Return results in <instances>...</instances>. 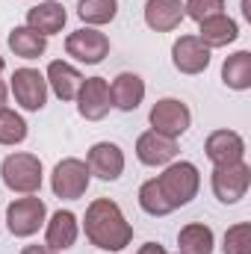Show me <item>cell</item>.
I'll use <instances>...</instances> for the list:
<instances>
[{"label":"cell","mask_w":251,"mask_h":254,"mask_svg":"<svg viewBox=\"0 0 251 254\" xmlns=\"http://www.w3.org/2000/svg\"><path fill=\"white\" fill-rule=\"evenodd\" d=\"M0 178L6 184V190L21 192V195H36L42 190V160L33 154H9L0 163Z\"/></svg>","instance_id":"3957f363"},{"label":"cell","mask_w":251,"mask_h":254,"mask_svg":"<svg viewBox=\"0 0 251 254\" xmlns=\"http://www.w3.org/2000/svg\"><path fill=\"white\" fill-rule=\"evenodd\" d=\"M21 254H57L51 246H27V249H21Z\"/></svg>","instance_id":"f546056e"},{"label":"cell","mask_w":251,"mask_h":254,"mask_svg":"<svg viewBox=\"0 0 251 254\" xmlns=\"http://www.w3.org/2000/svg\"><path fill=\"white\" fill-rule=\"evenodd\" d=\"M222 83L234 92H246L251 89V54L249 51H237L234 57H228L222 65Z\"/></svg>","instance_id":"7402d4cb"},{"label":"cell","mask_w":251,"mask_h":254,"mask_svg":"<svg viewBox=\"0 0 251 254\" xmlns=\"http://www.w3.org/2000/svg\"><path fill=\"white\" fill-rule=\"evenodd\" d=\"M148 122H151V130H157V133H163V136H169V139H178V136H184L189 130L192 113H189V107L184 101H178V98H163V101H157V104L151 107Z\"/></svg>","instance_id":"8992f818"},{"label":"cell","mask_w":251,"mask_h":254,"mask_svg":"<svg viewBox=\"0 0 251 254\" xmlns=\"http://www.w3.org/2000/svg\"><path fill=\"white\" fill-rule=\"evenodd\" d=\"M157 181V187L163 192V198H166V204L172 207V210H178V207H187L189 201L198 195V187H201V175H198V169L187 163V160H181V163H169L166 166V172L160 175V178H154Z\"/></svg>","instance_id":"7a4b0ae2"},{"label":"cell","mask_w":251,"mask_h":254,"mask_svg":"<svg viewBox=\"0 0 251 254\" xmlns=\"http://www.w3.org/2000/svg\"><path fill=\"white\" fill-rule=\"evenodd\" d=\"M3 68H6V63H3V57H0V74H3Z\"/></svg>","instance_id":"d6a6232c"},{"label":"cell","mask_w":251,"mask_h":254,"mask_svg":"<svg viewBox=\"0 0 251 254\" xmlns=\"http://www.w3.org/2000/svg\"><path fill=\"white\" fill-rule=\"evenodd\" d=\"M77 15L89 27H104L119 15V0H80Z\"/></svg>","instance_id":"cb8c5ba5"},{"label":"cell","mask_w":251,"mask_h":254,"mask_svg":"<svg viewBox=\"0 0 251 254\" xmlns=\"http://www.w3.org/2000/svg\"><path fill=\"white\" fill-rule=\"evenodd\" d=\"M251 187V169L246 163H231V166H216L213 169V192L222 204H237L246 198Z\"/></svg>","instance_id":"9c48e42d"},{"label":"cell","mask_w":251,"mask_h":254,"mask_svg":"<svg viewBox=\"0 0 251 254\" xmlns=\"http://www.w3.org/2000/svg\"><path fill=\"white\" fill-rule=\"evenodd\" d=\"M136 254H169V252H166L160 243H145V246H142V249H139Z\"/></svg>","instance_id":"f1b7e54d"},{"label":"cell","mask_w":251,"mask_h":254,"mask_svg":"<svg viewBox=\"0 0 251 254\" xmlns=\"http://www.w3.org/2000/svg\"><path fill=\"white\" fill-rule=\"evenodd\" d=\"M222 12H225V0H187L184 3V15H189L192 21H204Z\"/></svg>","instance_id":"83f0119b"},{"label":"cell","mask_w":251,"mask_h":254,"mask_svg":"<svg viewBox=\"0 0 251 254\" xmlns=\"http://www.w3.org/2000/svg\"><path fill=\"white\" fill-rule=\"evenodd\" d=\"M65 21H68V12H65L63 3H57V0H45V3H39V6H33L27 12V27H33L42 36L60 33L65 27Z\"/></svg>","instance_id":"d6986e66"},{"label":"cell","mask_w":251,"mask_h":254,"mask_svg":"<svg viewBox=\"0 0 251 254\" xmlns=\"http://www.w3.org/2000/svg\"><path fill=\"white\" fill-rule=\"evenodd\" d=\"M6 42H9V51L21 60H39L48 51V36L36 33L33 27H15Z\"/></svg>","instance_id":"44dd1931"},{"label":"cell","mask_w":251,"mask_h":254,"mask_svg":"<svg viewBox=\"0 0 251 254\" xmlns=\"http://www.w3.org/2000/svg\"><path fill=\"white\" fill-rule=\"evenodd\" d=\"M6 95H9V89H6V83L0 80V110L6 107Z\"/></svg>","instance_id":"4dcf8cb0"},{"label":"cell","mask_w":251,"mask_h":254,"mask_svg":"<svg viewBox=\"0 0 251 254\" xmlns=\"http://www.w3.org/2000/svg\"><path fill=\"white\" fill-rule=\"evenodd\" d=\"M136 157L145 166H169L178 157V139H169L157 130H148L136 139Z\"/></svg>","instance_id":"5bb4252c"},{"label":"cell","mask_w":251,"mask_h":254,"mask_svg":"<svg viewBox=\"0 0 251 254\" xmlns=\"http://www.w3.org/2000/svg\"><path fill=\"white\" fill-rule=\"evenodd\" d=\"M65 54L74 57L77 63L98 65L104 63V57L110 54V39L101 30H95V27H80V30H74L65 39Z\"/></svg>","instance_id":"52a82bcc"},{"label":"cell","mask_w":251,"mask_h":254,"mask_svg":"<svg viewBox=\"0 0 251 254\" xmlns=\"http://www.w3.org/2000/svg\"><path fill=\"white\" fill-rule=\"evenodd\" d=\"M77 113L86 122H101L110 110H113V95H110V83L104 77H89L83 80L80 92H77Z\"/></svg>","instance_id":"30bf717a"},{"label":"cell","mask_w":251,"mask_h":254,"mask_svg":"<svg viewBox=\"0 0 251 254\" xmlns=\"http://www.w3.org/2000/svg\"><path fill=\"white\" fill-rule=\"evenodd\" d=\"M110 95H113V107H119L122 113H133L145 101V80L133 71H122L113 80Z\"/></svg>","instance_id":"9a60e30c"},{"label":"cell","mask_w":251,"mask_h":254,"mask_svg":"<svg viewBox=\"0 0 251 254\" xmlns=\"http://www.w3.org/2000/svg\"><path fill=\"white\" fill-rule=\"evenodd\" d=\"M184 21V3L181 0H148L145 3V24L157 33H169L181 27Z\"/></svg>","instance_id":"ac0fdd59"},{"label":"cell","mask_w":251,"mask_h":254,"mask_svg":"<svg viewBox=\"0 0 251 254\" xmlns=\"http://www.w3.org/2000/svg\"><path fill=\"white\" fill-rule=\"evenodd\" d=\"M139 207L148 216H169L172 213V207L166 204V198H163V192L157 187V181H145L142 184V190H139Z\"/></svg>","instance_id":"484cf974"},{"label":"cell","mask_w":251,"mask_h":254,"mask_svg":"<svg viewBox=\"0 0 251 254\" xmlns=\"http://www.w3.org/2000/svg\"><path fill=\"white\" fill-rule=\"evenodd\" d=\"M83 228H86V237L95 249H104V252H122L130 246L133 240V228L125 219L122 207L110 198H95L89 207H86V219H83Z\"/></svg>","instance_id":"6da1fadb"},{"label":"cell","mask_w":251,"mask_h":254,"mask_svg":"<svg viewBox=\"0 0 251 254\" xmlns=\"http://www.w3.org/2000/svg\"><path fill=\"white\" fill-rule=\"evenodd\" d=\"M213 231L195 222L178 234V254H213Z\"/></svg>","instance_id":"603a6c76"},{"label":"cell","mask_w":251,"mask_h":254,"mask_svg":"<svg viewBox=\"0 0 251 254\" xmlns=\"http://www.w3.org/2000/svg\"><path fill=\"white\" fill-rule=\"evenodd\" d=\"M204 151H207L213 166H231V163H243L246 142L234 130H213L204 142Z\"/></svg>","instance_id":"7c38bea8"},{"label":"cell","mask_w":251,"mask_h":254,"mask_svg":"<svg viewBox=\"0 0 251 254\" xmlns=\"http://www.w3.org/2000/svg\"><path fill=\"white\" fill-rule=\"evenodd\" d=\"M172 63L181 74H201L210 65V48L198 36H181L172 45Z\"/></svg>","instance_id":"4fadbf2b"},{"label":"cell","mask_w":251,"mask_h":254,"mask_svg":"<svg viewBox=\"0 0 251 254\" xmlns=\"http://www.w3.org/2000/svg\"><path fill=\"white\" fill-rule=\"evenodd\" d=\"M48 80L36 68H18L12 74V95L27 113H39L48 104Z\"/></svg>","instance_id":"ba28073f"},{"label":"cell","mask_w":251,"mask_h":254,"mask_svg":"<svg viewBox=\"0 0 251 254\" xmlns=\"http://www.w3.org/2000/svg\"><path fill=\"white\" fill-rule=\"evenodd\" d=\"M27 139V122L12 113V110H0V145H21Z\"/></svg>","instance_id":"d4e9b609"},{"label":"cell","mask_w":251,"mask_h":254,"mask_svg":"<svg viewBox=\"0 0 251 254\" xmlns=\"http://www.w3.org/2000/svg\"><path fill=\"white\" fill-rule=\"evenodd\" d=\"M86 166H89V175L101 181H119L125 172V151L116 142H98L89 148Z\"/></svg>","instance_id":"8fae6325"},{"label":"cell","mask_w":251,"mask_h":254,"mask_svg":"<svg viewBox=\"0 0 251 254\" xmlns=\"http://www.w3.org/2000/svg\"><path fill=\"white\" fill-rule=\"evenodd\" d=\"M45 216H48V207L42 198L36 195H24L18 201L9 204L6 210V228L12 237H33L42 225H45Z\"/></svg>","instance_id":"5b68a950"},{"label":"cell","mask_w":251,"mask_h":254,"mask_svg":"<svg viewBox=\"0 0 251 254\" xmlns=\"http://www.w3.org/2000/svg\"><path fill=\"white\" fill-rule=\"evenodd\" d=\"M243 15L251 21V0H243Z\"/></svg>","instance_id":"1f68e13d"},{"label":"cell","mask_w":251,"mask_h":254,"mask_svg":"<svg viewBox=\"0 0 251 254\" xmlns=\"http://www.w3.org/2000/svg\"><path fill=\"white\" fill-rule=\"evenodd\" d=\"M89 181H92L89 166H86L83 160H77V157H65V160L57 163V169H54V175H51V190H54L57 198L77 201V198L86 195Z\"/></svg>","instance_id":"277c9868"},{"label":"cell","mask_w":251,"mask_h":254,"mask_svg":"<svg viewBox=\"0 0 251 254\" xmlns=\"http://www.w3.org/2000/svg\"><path fill=\"white\" fill-rule=\"evenodd\" d=\"M198 24H201L198 39H201L207 48H225V45H231V42L240 39L237 21L228 18L225 12H222V15H213V18H204V21H198Z\"/></svg>","instance_id":"ffe728a7"},{"label":"cell","mask_w":251,"mask_h":254,"mask_svg":"<svg viewBox=\"0 0 251 254\" xmlns=\"http://www.w3.org/2000/svg\"><path fill=\"white\" fill-rule=\"evenodd\" d=\"M45 80H48V89H54V95H57L60 101H74L77 92H80V86H83V74H80L74 65L63 63V60H57V63L48 65Z\"/></svg>","instance_id":"2e32d148"},{"label":"cell","mask_w":251,"mask_h":254,"mask_svg":"<svg viewBox=\"0 0 251 254\" xmlns=\"http://www.w3.org/2000/svg\"><path fill=\"white\" fill-rule=\"evenodd\" d=\"M222 252L225 254H251V225L249 222H237V225L228 228Z\"/></svg>","instance_id":"4316f807"},{"label":"cell","mask_w":251,"mask_h":254,"mask_svg":"<svg viewBox=\"0 0 251 254\" xmlns=\"http://www.w3.org/2000/svg\"><path fill=\"white\" fill-rule=\"evenodd\" d=\"M77 216L71 210H57L45 228V246H51L54 252H65L77 243Z\"/></svg>","instance_id":"e0dca14e"}]
</instances>
